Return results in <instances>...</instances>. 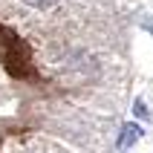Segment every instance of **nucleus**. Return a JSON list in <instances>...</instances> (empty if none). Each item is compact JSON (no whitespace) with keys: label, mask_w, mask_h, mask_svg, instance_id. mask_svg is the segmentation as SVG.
<instances>
[{"label":"nucleus","mask_w":153,"mask_h":153,"mask_svg":"<svg viewBox=\"0 0 153 153\" xmlns=\"http://www.w3.org/2000/svg\"><path fill=\"white\" fill-rule=\"evenodd\" d=\"M23 3H29V6H52L55 0H23Z\"/></svg>","instance_id":"2"},{"label":"nucleus","mask_w":153,"mask_h":153,"mask_svg":"<svg viewBox=\"0 0 153 153\" xmlns=\"http://www.w3.org/2000/svg\"><path fill=\"white\" fill-rule=\"evenodd\" d=\"M139 136H142V130H139L136 124H127V127L121 130V139H119V147H121V150H127V147L133 145V142H136Z\"/></svg>","instance_id":"1"}]
</instances>
